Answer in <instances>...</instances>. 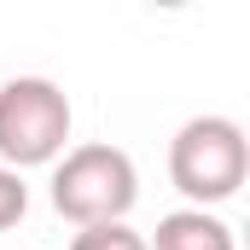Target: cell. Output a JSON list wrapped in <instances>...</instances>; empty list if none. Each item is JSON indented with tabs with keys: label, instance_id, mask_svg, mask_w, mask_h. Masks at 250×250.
Here are the masks:
<instances>
[{
	"label": "cell",
	"instance_id": "cell-1",
	"mask_svg": "<svg viewBox=\"0 0 250 250\" xmlns=\"http://www.w3.org/2000/svg\"><path fill=\"white\" fill-rule=\"evenodd\" d=\"M53 209L70 227H105V221H128V209L140 204V169L123 146L111 140H87L70 146L53 163Z\"/></svg>",
	"mask_w": 250,
	"mask_h": 250
},
{
	"label": "cell",
	"instance_id": "cell-5",
	"mask_svg": "<svg viewBox=\"0 0 250 250\" xmlns=\"http://www.w3.org/2000/svg\"><path fill=\"white\" fill-rule=\"evenodd\" d=\"M70 250H146V233H134L128 221H105V227H76Z\"/></svg>",
	"mask_w": 250,
	"mask_h": 250
},
{
	"label": "cell",
	"instance_id": "cell-4",
	"mask_svg": "<svg viewBox=\"0 0 250 250\" xmlns=\"http://www.w3.org/2000/svg\"><path fill=\"white\" fill-rule=\"evenodd\" d=\"M146 250H239V245L215 209H169L157 233L146 239Z\"/></svg>",
	"mask_w": 250,
	"mask_h": 250
},
{
	"label": "cell",
	"instance_id": "cell-6",
	"mask_svg": "<svg viewBox=\"0 0 250 250\" xmlns=\"http://www.w3.org/2000/svg\"><path fill=\"white\" fill-rule=\"evenodd\" d=\"M23 215H29V187H23V175H18V169H0V233L18 227Z\"/></svg>",
	"mask_w": 250,
	"mask_h": 250
},
{
	"label": "cell",
	"instance_id": "cell-3",
	"mask_svg": "<svg viewBox=\"0 0 250 250\" xmlns=\"http://www.w3.org/2000/svg\"><path fill=\"white\" fill-rule=\"evenodd\" d=\"M70 93L53 76H12L0 82V169H41L70 151Z\"/></svg>",
	"mask_w": 250,
	"mask_h": 250
},
{
	"label": "cell",
	"instance_id": "cell-2",
	"mask_svg": "<svg viewBox=\"0 0 250 250\" xmlns=\"http://www.w3.org/2000/svg\"><path fill=\"white\" fill-rule=\"evenodd\" d=\"M250 175V140L233 117H192L169 140V181L187 198V209H215L239 198Z\"/></svg>",
	"mask_w": 250,
	"mask_h": 250
}]
</instances>
